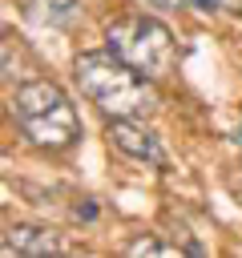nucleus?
Here are the masks:
<instances>
[{
    "label": "nucleus",
    "mask_w": 242,
    "mask_h": 258,
    "mask_svg": "<svg viewBox=\"0 0 242 258\" xmlns=\"http://www.w3.org/2000/svg\"><path fill=\"white\" fill-rule=\"evenodd\" d=\"M73 77H77V89L113 117H149L161 105L153 77L137 73L133 64H125L109 48L105 52H81L73 64Z\"/></svg>",
    "instance_id": "nucleus-1"
},
{
    "label": "nucleus",
    "mask_w": 242,
    "mask_h": 258,
    "mask_svg": "<svg viewBox=\"0 0 242 258\" xmlns=\"http://www.w3.org/2000/svg\"><path fill=\"white\" fill-rule=\"evenodd\" d=\"M12 117L40 149H65L81 137V117L56 81H24L12 93Z\"/></svg>",
    "instance_id": "nucleus-2"
},
{
    "label": "nucleus",
    "mask_w": 242,
    "mask_h": 258,
    "mask_svg": "<svg viewBox=\"0 0 242 258\" xmlns=\"http://www.w3.org/2000/svg\"><path fill=\"white\" fill-rule=\"evenodd\" d=\"M105 44L109 52H117L125 64H133L137 73L161 81L173 73L177 64V44H173V32L145 16V12H129V16H117L109 28H105Z\"/></svg>",
    "instance_id": "nucleus-3"
},
{
    "label": "nucleus",
    "mask_w": 242,
    "mask_h": 258,
    "mask_svg": "<svg viewBox=\"0 0 242 258\" xmlns=\"http://www.w3.org/2000/svg\"><path fill=\"white\" fill-rule=\"evenodd\" d=\"M109 145L121 149L133 161H149V165H165V149L157 141V133H149L145 125H137V117H113L105 129Z\"/></svg>",
    "instance_id": "nucleus-4"
},
{
    "label": "nucleus",
    "mask_w": 242,
    "mask_h": 258,
    "mask_svg": "<svg viewBox=\"0 0 242 258\" xmlns=\"http://www.w3.org/2000/svg\"><path fill=\"white\" fill-rule=\"evenodd\" d=\"M65 242L56 230L48 226H12L8 238H4V254H24V258H40V254H60Z\"/></svg>",
    "instance_id": "nucleus-5"
},
{
    "label": "nucleus",
    "mask_w": 242,
    "mask_h": 258,
    "mask_svg": "<svg viewBox=\"0 0 242 258\" xmlns=\"http://www.w3.org/2000/svg\"><path fill=\"white\" fill-rule=\"evenodd\" d=\"M24 16L36 24V28H73L81 20V0H28L24 4Z\"/></svg>",
    "instance_id": "nucleus-6"
},
{
    "label": "nucleus",
    "mask_w": 242,
    "mask_h": 258,
    "mask_svg": "<svg viewBox=\"0 0 242 258\" xmlns=\"http://www.w3.org/2000/svg\"><path fill=\"white\" fill-rule=\"evenodd\" d=\"M125 254L141 258V254H177V250H173V246H165V242H157V238H137V242H129V246H125Z\"/></svg>",
    "instance_id": "nucleus-7"
},
{
    "label": "nucleus",
    "mask_w": 242,
    "mask_h": 258,
    "mask_svg": "<svg viewBox=\"0 0 242 258\" xmlns=\"http://www.w3.org/2000/svg\"><path fill=\"white\" fill-rule=\"evenodd\" d=\"M73 214H77L81 222H93V218H97V202H93V198H85L81 206H73Z\"/></svg>",
    "instance_id": "nucleus-8"
},
{
    "label": "nucleus",
    "mask_w": 242,
    "mask_h": 258,
    "mask_svg": "<svg viewBox=\"0 0 242 258\" xmlns=\"http://www.w3.org/2000/svg\"><path fill=\"white\" fill-rule=\"evenodd\" d=\"M190 4H194V8H206V12H214V8H218V0H190Z\"/></svg>",
    "instance_id": "nucleus-9"
},
{
    "label": "nucleus",
    "mask_w": 242,
    "mask_h": 258,
    "mask_svg": "<svg viewBox=\"0 0 242 258\" xmlns=\"http://www.w3.org/2000/svg\"><path fill=\"white\" fill-rule=\"evenodd\" d=\"M145 4H153V8H177L182 0H145Z\"/></svg>",
    "instance_id": "nucleus-10"
}]
</instances>
